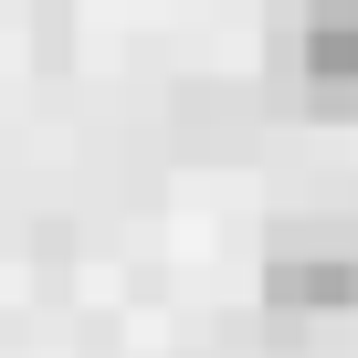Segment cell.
Masks as SVG:
<instances>
[{"instance_id": "7a4b0ae2", "label": "cell", "mask_w": 358, "mask_h": 358, "mask_svg": "<svg viewBox=\"0 0 358 358\" xmlns=\"http://www.w3.org/2000/svg\"><path fill=\"white\" fill-rule=\"evenodd\" d=\"M306 74L327 106H358V0H306Z\"/></svg>"}, {"instance_id": "6da1fadb", "label": "cell", "mask_w": 358, "mask_h": 358, "mask_svg": "<svg viewBox=\"0 0 358 358\" xmlns=\"http://www.w3.org/2000/svg\"><path fill=\"white\" fill-rule=\"evenodd\" d=\"M264 306H274V316H337V306H358V253L285 232V243L264 253Z\"/></svg>"}]
</instances>
